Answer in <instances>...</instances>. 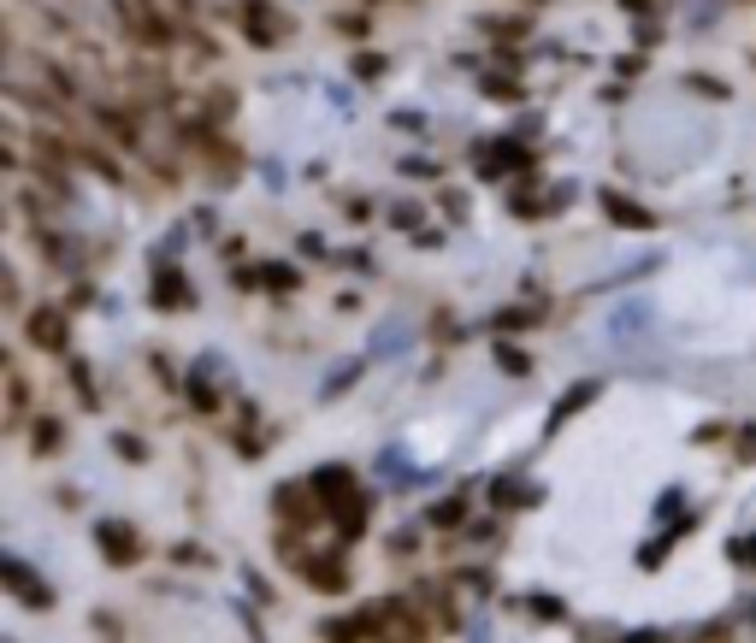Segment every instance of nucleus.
I'll list each match as a JSON object with an SVG mask.
<instances>
[{
  "mask_svg": "<svg viewBox=\"0 0 756 643\" xmlns=\"http://www.w3.org/2000/svg\"><path fill=\"white\" fill-rule=\"evenodd\" d=\"M361 626H367V638L373 643H426L432 638V626H426V614L409 608L402 596H385V603H367L355 614Z\"/></svg>",
  "mask_w": 756,
  "mask_h": 643,
  "instance_id": "1",
  "label": "nucleus"
},
{
  "mask_svg": "<svg viewBox=\"0 0 756 643\" xmlns=\"http://www.w3.org/2000/svg\"><path fill=\"white\" fill-rule=\"evenodd\" d=\"M0 584H7V591L19 596V603L31 608V614H48V608H54V591L19 561V555H0Z\"/></svg>",
  "mask_w": 756,
  "mask_h": 643,
  "instance_id": "2",
  "label": "nucleus"
},
{
  "mask_svg": "<svg viewBox=\"0 0 756 643\" xmlns=\"http://www.w3.org/2000/svg\"><path fill=\"white\" fill-rule=\"evenodd\" d=\"M237 19H243V36H249L255 48H279V41L290 36V19L272 12V0H243Z\"/></svg>",
  "mask_w": 756,
  "mask_h": 643,
  "instance_id": "3",
  "label": "nucleus"
},
{
  "mask_svg": "<svg viewBox=\"0 0 756 643\" xmlns=\"http://www.w3.org/2000/svg\"><path fill=\"white\" fill-rule=\"evenodd\" d=\"M95 544L107 555V567H137L142 561V537L125 520H95Z\"/></svg>",
  "mask_w": 756,
  "mask_h": 643,
  "instance_id": "4",
  "label": "nucleus"
},
{
  "mask_svg": "<svg viewBox=\"0 0 756 643\" xmlns=\"http://www.w3.org/2000/svg\"><path fill=\"white\" fill-rule=\"evenodd\" d=\"M119 7H125L130 31H137L142 41H149V48H166V41H172V24L160 19V7H154V0H119Z\"/></svg>",
  "mask_w": 756,
  "mask_h": 643,
  "instance_id": "5",
  "label": "nucleus"
},
{
  "mask_svg": "<svg viewBox=\"0 0 756 643\" xmlns=\"http://www.w3.org/2000/svg\"><path fill=\"white\" fill-rule=\"evenodd\" d=\"M24 337H31L36 348H66V313L60 307H36L31 325H24Z\"/></svg>",
  "mask_w": 756,
  "mask_h": 643,
  "instance_id": "6",
  "label": "nucleus"
},
{
  "mask_svg": "<svg viewBox=\"0 0 756 643\" xmlns=\"http://www.w3.org/2000/svg\"><path fill=\"white\" fill-rule=\"evenodd\" d=\"M603 213L615 218V225H633V230H657V218H650L645 207H638V201L615 195V189H609V195H603Z\"/></svg>",
  "mask_w": 756,
  "mask_h": 643,
  "instance_id": "7",
  "label": "nucleus"
},
{
  "mask_svg": "<svg viewBox=\"0 0 756 643\" xmlns=\"http://www.w3.org/2000/svg\"><path fill=\"white\" fill-rule=\"evenodd\" d=\"M302 579L314 584V591H349V567L331 555V567H302Z\"/></svg>",
  "mask_w": 756,
  "mask_h": 643,
  "instance_id": "8",
  "label": "nucleus"
},
{
  "mask_svg": "<svg viewBox=\"0 0 756 643\" xmlns=\"http://www.w3.org/2000/svg\"><path fill=\"white\" fill-rule=\"evenodd\" d=\"M184 301H189L184 277H178V272H160V277H154V307H184Z\"/></svg>",
  "mask_w": 756,
  "mask_h": 643,
  "instance_id": "9",
  "label": "nucleus"
},
{
  "mask_svg": "<svg viewBox=\"0 0 756 643\" xmlns=\"http://www.w3.org/2000/svg\"><path fill=\"white\" fill-rule=\"evenodd\" d=\"M7 426H24V372L7 367Z\"/></svg>",
  "mask_w": 756,
  "mask_h": 643,
  "instance_id": "10",
  "label": "nucleus"
},
{
  "mask_svg": "<svg viewBox=\"0 0 756 643\" xmlns=\"http://www.w3.org/2000/svg\"><path fill=\"white\" fill-rule=\"evenodd\" d=\"M279 514L290 525H314L319 520V514H308V496H302V490H279Z\"/></svg>",
  "mask_w": 756,
  "mask_h": 643,
  "instance_id": "11",
  "label": "nucleus"
},
{
  "mask_svg": "<svg viewBox=\"0 0 756 643\" xmlns=\"http://www.w3.org/2000/svg\"><path fill=\"white\" fill-rule=\"evenodd\" d=\"M591 396H598V384H579L574 396H562V402H556V419H567V414H579V407H586Z\"/></svg>",
  "mask_w": 756,
  "mask_h": 643,
  "instance_id": "12",
  "label": "nucleus"
},
{
  "mask_svg": "<svg viewBox=\"0 0 756 643\" xmlns=\"http://www.w3.org/2000/svg\"><path fill=\"white\" fill-rule=\"evenodd\" d=\"M497 360H503V372H515V378L527 372V355H515V348H497Z\"/></svg>",
  "mask_w": 756,
  "mask_h": 643,
  "instance_id": "13",
  "label": "nucleus"
}]
</instances>
